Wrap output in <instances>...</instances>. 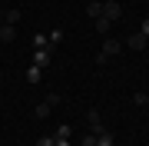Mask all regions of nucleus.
<instances>
[{"mask_svg": "<svg viewBox=\"0 0 149 146\" xmlns=\"http://www.w3.org/2000/svg\"><path fill=\"white\" fill-rule=\"evenodd\" d=\"M56 146H70V140H56Z\"/></svg>", "mask_w": 149, "mask_h": 146, "instance_id": "20", "label": "nucleus"}, {"mask_svg": "<svg viewBox=\"0 0 149 146\" xmlns=\"http://www.w3.org/2000/svg\"><path fill=\"white\" fill-rule=\"evenodd\" d=\"M43 47H50L47 43V33H37V37H33V50H43Z\"/></svg>", "mask_w": 149, "mask_h": 146, "instance_id": "12", "label": "nucleus"}, {"mask_svg": "<svg viewBox=\"0 0 149 146\" xmlns=\"http://www.w3.org/2000/svg\"><path fill=\"white\" fill-rule=\"evenodd\" d=\"M13 40H17V27L3 23V27H0V43H13Z\"/></svg>", "mask_w": 149, "mask_h": 146, "instance_id": "7", "label": "nucleus"}, {"mask_svg": "<svg viewBox=\"0 0 149 146\" xmlns=\"http://www.w3.org/2000/svg\"><path fill=\"white\" fill-rule=\"evenodd\" d=\"M96 146H113V136L109 133H100V136H96Z\"/></svg>", "mask_w": 149, "mask_h": 146, "instance_id": "14", "label": "nucleus"}, {"mask_svg": "<svg viewBox=\"0 0 149 146\" xmlns=\"http://www.w3.org/2000/svg\"><path fill=\"white\" fill-rule=\"evenodd\" d=\"M119 50H123L119 40H106V43H103V50H100V57H96V63H106V57H116Z\"/></svg>", "mask_w": 149, "mask_h": 146, "instance_id": "2", "label": "nucleus"}, {"mask_svg": "<svg viewBox=\"0 0 149 146\" xmlns=\"http://www.w3.org/2000/svg\"><path fill=\"white\" fill-rule=\"evenodd\" d=\"M86 126H90V133H96V136L103 133V116H100V110H90V113H86Z\"/></svg>", "mask_w": 149, "mask_h": 146, "instance_id": "3", "label": "nucleus"}, {"mask_svg": "<svg viewBox=\"0 0 149 146\" xmlns=\"http://www.w3.org/2000/svg\"><path fill=\"white\" fill-rule=\"evenodd\" d=\"M80 146H96V133H86L83 140H80Z\"/></svg>", "mask_w": 149, "mask_h": 146, "instance_id": "17", "label": "nucleus"}, {"mask_svg": "<svg viewBox=\"0 0 149 146\" xmlns=\"http://www.w3.org/2000/svg\"><path fill=\"white\" fill-rule=\"evenodd\" d=\"M86 13H90V17H100L103 13V3H100V0H90V3H86Z\"/></svg>", "mask_w": 149, "mask_h": 146, "instance_id": "10", "label": "nucleus"}, {"mask_svg": "<svg viewBox=\"0 0 149 146\" xmlns=\"http://www.w3.org/2000/svg\"><path fill=\"white\" fill-rule=\"evenodd\" d=\"M37 146H56V136H40Z\"/></svg>", "mask_w": 149, "mask_h": 146, "instance_id": "16", "label": "nucleus"}, {"mask_svg": "<svg viewBox=\"0 0 149 146\" xmlns=\"http://www.w3.org/2000/svg\"><path fill=\"white\" fill-rule=\"evenodd\" d=\"M0 87H3V73H0Z\"/></svg>", "mask_w": 149, "mask_h": 146, "instance_id": "21", "label": "nucleus"}, {"mask_svg": "<svg viewBox=\"0 0 149 146\" xmlns=\"http://www.w3.org/2000/svg\"><path fill=\"white\" fill-rule=\"evenodd\" d=\"M17 20H20V10H17V7L3 13V23H10V27H17Z\"/></svg>", "mask_w": 149, "mask_h": 146, "instance_id": "11", "label": "nucleus"}, {"mask_svg": "<svg viewBox=\"0 0 149 146\" xmlns=\"http://www.w3.org/2000/svg\"><path fill=\"white\" fill-rule=\"evenodd\" d=\"M50 113H53V103H50V100H43V103L33 106V119H47Z\"/></svg>", "mask_w": 149, "mask_h": 146, "instance_id": "5", "label": "nucleus"}, {"mask_svg": "<svg viewBox=\"0 0 149 146\" xmlns=\"http://www.w3.org/2000/svg\"><path fill=\"white\" fill-rule=\"evenodd\" d=\"M100 17H103L106 23H116L119 17H123V7L116 3V0H106V3H103V13H100Z\"/></svg>", "mask_w": 149, "mask_h": 146, "instance_id": "1", "label": "nucleus"}, {"mask_svg": "<svg viewBox=\"0 0 149 146\" xmlns=\"http://www.w3.org/2000/svg\"><path fill=\"white\" fill-rule=\"evenodd\" d=\"M133 103H136V106H146L149 96H146V93H133Z\"/></svg>", "mask_w": 149, "mask_h": 146, "instance_id": "15", "label": "nucleus"}, {"mask_svg": "<svg viewBox=\"0 0 149 146\" xmlns=\"http://www.w3.org/2000/svg\"><path fill=\"white\" fill-rule=\"evenodd\" d=\"M139 33H146V37H149V17H146L143 23H139Z\"/></svg>", "mask_w": 149, "mask_h": 146, "instance_id": "19", "label": "nucleus"}, {"mask_svg": "<svg viewBox=\"0 0 149 146\" xmlns=\"http://www.w3.org/2000/svg\"><path fill=\"white\" fill-rule=\"evenodd\" d=\"M0 27H3V17H0Z\"/></svg>", "mask_w": 149, "mask_h": 146, "instance_id": "22", "label": "nucleus"}, {"mask_svg": "<svg viewBox=\"0 0 149 146\" xmlns=\"http://www.w3.org/2000/svg\"><path fill=\"white\" fill-rule=\"evenodd\" d=\"M40 80H43V70H40L37 63H33L30 70H27V83H40Z\"/></svg>", "mask_w": 149, "mask_h": 146, "instance_id": "8", "label": "nucleus"}, {"mask_svg": "<svg viewBox=\"0 0 149 146\" xmlns=\"http://www.w3.org/2000/svg\"><path fill=\"white\" fill-rule=\"evenodd\" d=\"M70 133H73V130L63 123V126H56V133H53V136H56V140H70Z\"/></svg>", "mask_w": 149, "mask_h": 146, "instance_id": "13", "label": "nucleus"}, {"mask_svg": "<svg viewBox=\"0 0 149 146\" xmlns=\"http://www.w3.org/2000/svg\"><path fill=\"white\" fill-rule=\"evenodd\" d=\"M0 50H3V43H0Z\"/></svg>", "mask_w": 149, "mask_h": 146, "instance_id": "23", "label": "nucleus"}, {"mask_svg": "<svg viewBox=\"0 0 149 146\" xmlns=\"http://www.w3.org/2000/svg\"><path fill=\"white\" fill-rule=\"evenodd\" d=\"M50 60H53V50H50V47H43V50H33V63H37L40 70L50 63Z\"/></svg>", "mask_w": 149, "mask_h": 146, "instance_id": "4", "label": "nucleus"}, {"mask_svg": "<svg viewBox=\"0 0 149 146\" xmlns=\"http://www.w3.org/2000/svg\"><path fill=\"white\" fill-rule=\"evenodd\" d=\"M129 47H133V50H146L149 47V37H146V33H129Z\"/></svg>", "mask_w": 149, "mask_h": 146, "instance_id": "6", "label": "nucleus"}, {"mask_svg": "<svg viewBox=\"0 0 149 146\" xmlns=\"http://www.w3.org/2000/svg\"><path fill=\"white\" fill-rule=\"evenodd\" d=\"M60 40H63V30H60V27H56V30H50V33H47V43H50V50H53V47L60 43Z\"/></svg>", "mask_w": 149, "mask_h": 146, "instance_id": "9", "label": "nucleus"}, {"mask_svg": "<svg viewBox=\"0 0 149 146\" xmlns=\"http://www.w3.org/2000/svg\"><path fill=\"white\" fill-rule=\"evenodd\" d=\"M106 27H109V23L103 20V17H96V33H106Z\"/></svg>", "mask_w": 149, "mask_h": 146, "instance_id": "18", "label": "nucleus"}]
</instances>
